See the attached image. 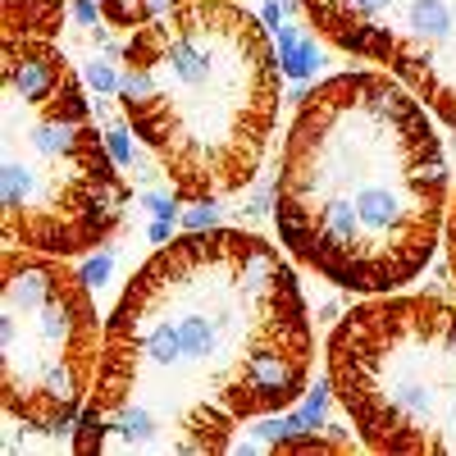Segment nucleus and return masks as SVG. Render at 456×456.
I'll return each mask as SVG.
<instances>
[{
  "mask_svg": "<svg viewBox=\"0 0 456 456\" xmlns=\"http://www.w3.org/2000/svg\"><path fill=\"white\" fill-rule=\"evenodd\" d=\"M69 19L64 0H0V23H5V37H60Z\"/></svg>",
  "mask_w": 456,
  "mask_h": 456,
  "instance_id": "8",
  "label": "nucleus"
},
{
  "mask_svg": "<svg viewBox=\"0 0 456 456\" xmlns=\"http://www.w3.org/2000/svg\"><path fill=\"white\" fill-rule=\"evenodd\" d=\"M110 270H114V256H110V251H101V256H92V260L83 265V279H87V283H105V279H110Z\"/></svg>",
  "mask_w": 456,
  "mask_h": 456,
  "instance_id": "17",
  "label": "nucleus"
},
{
  "mask_svg": "<svg viewBox=\"0 0 456 456\" xmlns=\"http://www.w3.org/2000/svg\"><path fill=\"white\" fill-rule=\"evenodd\" d=\"M447 151L429 105L388 69H347L297 101L274 174L283 251L324 283L402 292L443 247Z\"/></svg>",
  "mask_w": 456,
  "mask_h": 456,
  "instance_id": "2",
  "label": "nucleus"
},
{
  "mask_svg": "<svg viewBox=\"0 0 456 456\" xmlns=\"http://www.w3.org/2000/svg\"><path fill=\"white\" fill-rule=\"evenodd\" d=\"M352 60L384 64L456 133V0H301Z\"/></svg>",
  "mask_w": 456,
  "mask_h": 456,
  "instance_id": "7",
  "label": "nucleus"
},
{
  "mask_svg": "<svg viewBox=\"0 0 456 456\" xmlns=\"http://www.w3.org/2000/svg\"><path fill=\"white\" fill-rule=\"evenodd\" d=\"M142 206L156 215V219H178V197H160V192H142Z\"/></svg>",
  "mask_w": 456,
  "mask_h": 456,
  "instance_id": "16",
  "label": "nucleus"
},
{
  "mask_svg": "<svg viewBox=\"0 0 456 456\" xmlns=\"http://www.w3.org/2000/svg\"><path fill=\"white\" fill-rule=\"evenodd\" d=\"M0 133L5 247L92 256L124 228L133 187L110 156L78 69L51 37H5Z\"/></svg>",
  "mask_w": 456,
  "mask_h": 456,
  "instance_id": "4",
  "label": "nucleus"
},
{
  "mask_svg": "<svg viewBox=\"0 0 456 456\" xmlns=\"http://www.w3.org/2000/svg\"><path fill=\"white\" fill-rule=\"evenodd\" d=\"M443 251H447V270L456 283V187H452V206H447V224H443Z\"/></svg>",
  "mask_w": 456,
  "mask_h": 456,
  "instance_id": "15",
  "label": "nucleus"
},
{
  "mask_svg": "<svg viewBox=\"0 0 456 456\" xmlns=\"http://www.w3.org/2000/svg\"><path fill=\"white\" fill-rule=\"evenodd\" d=\"M0 279V406L32 434H73L105 352L92 283L32 247H5Z\"/></svg>",
  "mask_w": 456,
  "mask_h": 456,
  "instance_id": "6",
  "label": "nucleus"
},
{
  "mask_svg": "<svg viewBox=\"0 0 456 456\" xmlns=\"http://www.w3.org/2000/svg\"><path fill=\"white\" fill-rule=\"evenodd\" d=\"M146 238L156 242V247L174 242V238H178V233H174V219H151V228H146Z\"/></svg>",
  "mask_w": 456,
  "mask_h": 456,
  "instance_id": "18",
  "label": "nucleus"
},
{
  "mask_svg": "<svg viewBox=\"0 0 456 456\" xmlns=\"http://www.w3.org/2000/svg\"><path fill=\"white\" fill-rule=\"evenodd\" d=\"M128 133H133L128 119H110V124H105V146H110V156L119 160L124 169L133 165V142H128Z\"/></svg>",
  "mask_w": 456,
  "mask_h": 456,
  "instance_id": "12",
  "label": "nucleus"
},
{
  "mask_svg": "<svg viewBox=\"0 0 456 456\" xmlns=\"http://www.w3.org/2000/svg\"><path fill=\"white\" fill-rule=\"evenodd\" d=\"M274 37H279V64H283V73H288V78H297V83H306L311 78V73L324 64L320 60V42H315V37L306 32V28H301V23H279L274 28Z\"/></svg>",
  "mask_w": 456,
  "mask_h": 456,
  "instance_id": "9",
  "label": "nucleus"
},
{
  "mask_svg": "<svg viewBox=\"0 0 456 456\" xmlns=\"http://www.w3.org/2000/svg\"><path fill=\"white\" fill-rule=\"evenodd\" d=\"M119 110L183 206L256 183L283 105L279 46L238 0H183L119 46Z\"/></svg>",
  "mask_w": 456,
  "mask_h": 456,
  "instance_id": "3",
  "label": "nucleus"
},
{
  "mask_svg": "<svg viewBox=\"0 0 456 456\" xmlns=\"http://www.w3.org/2000/svg\"><path fill=\"white\" fill-rule=\"evenodd\" d=\"M324 370L361 447L384 456H456V301L379 292L342 315Z\"/></svg>",
  "mask_w": 456,
  "mask_h": 456,
  "instance_id": "5",
  "label": "nucleus"
},
{
  "mask_svg": "<svg viewBox=\"0 0 456 456\" xmlns=\"http://www.w3.org/2000/svg\"><path fill=\"white\" fill-rule=\"evenodd\" d=\"M215 219H219L215 201H192V206L183 210V228H219Z\"/></svg>",
  "mask_w": 456,
  "mask_h": 456,
  "instance_id": "14",
  "label": "nucleus"
},
{
  "mask_svg": "<svg viewBox=\"0 0 456 456\" xmlns=\"http://www.w3.org/2000/svg\"><path fill=\"white\" fill-rule=\"evenodd\" d=\"M92 5L101 10V19H105V28H142V23H151V19H160V14H169L174 5H183V0H92Z\"/></svg>",
  "mask_w": 456,
  "mask_h": 456,
  "instance_id": "10",
  "label": "nucleus"
},
{
  "mask_svg": "<svg viewBox=\"0 0 456 456\" xmlns=\"http://www.w3.org/2000/svg\"><path fill=\"white\" fill-rule=\"evenodd\" d=\"M87 87L101 92V96H105V92H119V69H114L110 60H101V55L87 60Z\"/></svg>",
  "mask_w": 456,
  "mask_h": 456,
  "instance_id": "13",
  "label": "nucleus"
},
{
  "mask_svg": "<svg viewBox=\"0 0 456 456\" xmlns=\"http://www.w3.org/2000/svg\"><path fill=\"white\" fill-rule=\"evenodd\" d=\"M356 443H361V438H356ZM356 443H352V438H329L324 429H306V434L283 438L274 452H356Z\"/></svg>",
  "mask_w": 456,
  "mask_h": 456,
  "instance_id": "11",
  "label": "nucleus"
},
{
  "mask_svg": "<svg viewBox=\"0 0 456 456\" xmlns=\"http://www.w3.org/2000/svg\"><path fill=\"white\" fill-rule=\"evenodd\" d=\"M315 329L297 270L242 228H183L105 320L73 452H233L238 429L306 397Z\"/></svg>",
  "mask_w": 456,
  "mask_h": 456,
  "instance_id": "1",
  "label": "nucleus"
}]
</instances>
